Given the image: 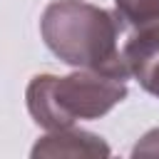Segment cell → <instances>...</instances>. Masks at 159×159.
<instances>
[{
	"label": "cell",
	"mask_w": 159,
	"mask_h": 159,
	"mask_svg": "<svg viewBox=\"0 0 159 159\" xmlns=\"http://www.w3.org/2000/svg\"><path fill=\"white\" fill-rule=\"evenodd\" d=\"M50 52L77 70L129 77L117 15L84 0H52L40 17Z\"/></svg>",
	"instance_id": "1"
},
{
	"label": "cell",
	"mask_w": 159,
	"mask_h": 159,
	"mask_svg": "<svg viewBox=\"0 0 159 159\" xmlns=\"http://www.w3.org/2000/svg\"><path fill=\"white\" fill-rule=\"evenodd\" d=\"M124 62L129 67V75L137 77V82L154 97H159V50H137L127 52Z\"/></svg>",
	"instance_id": "5"
},
{
	"label": "cell",
	"mask_w": 159,
	"mask_h": 159,
	"mask_svg": "<svg viewBox=\"0 0 159 159\" xmlns=\"http://www.w3.org/2000/svg\"><path fill=\"white\" fill-rule=\"evenodd\" d=\"M132 157H159V127L149 129L132 149Z\"/></svg>",
	"instance_id": "6"
},
{
	"label": "cell",
	"mask_w": 159,
	"mask_h": 159,
	"mask_svg": "<svg viewBox=\"0 0 159 159\" xmlns=\"http://www.w3.org/2000/svg\"><path fill=\"white\" fill-rule=\"evenodd\" d=\"M122 32V55L159 50V0H114Z\"/></svg>",
	"instance_id": "3"
},
{
	"label": "cell",
	"mask_w": 159,
	"mask_h": 159,
	"mask_svg": "<svg viewBox=\"0 0 159 159\" xmlns=\"http://www.w3.org/2000/svg\"><path fill=\"white\" fill-rule=\"evenodd\" d=\"M127 97V77L94 70L72 75H37L30 80L27 112L42 129L72 127L82 119H99Z\"/></svg>",
	"instance_id": "2"
},
{
	"label": "cell",
	"mask_w": 159,
	"mask_h": 159,
	"mask_svg": "<svg viewBox=\"0 0 159 159\" xmlns=\"http://www.w3.org/2000/svg\"><path fill=\"white\" fill-rule=\"evenodd\" d=\"M30 154L35 159L37 157H109V147L102 137L84 129H75L72 124L62 129H50L45 137L35 142Z\"/></svg>",
	"instance_id": "4"
}]
</instances>
